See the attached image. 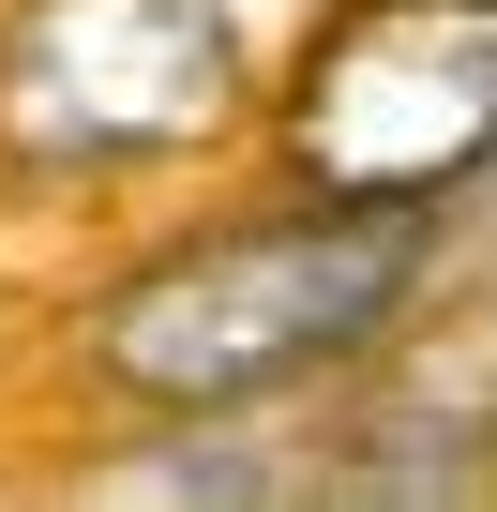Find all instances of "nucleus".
I'll use <instances>...</instances> for the list:
<instances>
[{
  "mask_svg": "<svg viewBox=\"0 0 497 512\" xmlns=\"http://www.w3.org/2000/svg\"><path fill=\"white\" fill-rule=\"evenodd\" d=\"M91 497H272V467L226 437V407H196L181 452H121V467H91Z\"/></svg>",
  "mask_w": 497,
  "mask_h": 512,
  "instance_id": "4",
  "label": "nucleus"
},
{
  "mask_svg": "<svg viewBox=\"0 0 497 512\" xmlns=\"http://www.w3.org/2000/svg\"><path fill=\"white\" fill-rule=\"evenodd\" d=\"M497 151V0H362L287 76V166L317 196H452Z\"/></svg>",
  "mask_w": 497,
  "mask_h": 512,
  "instance_id": "2",
  "label": "nucleus"
},
{
  "mask_svg": "<svg viewBox=\"0 0 497 512\" xmlns=\"http://www.w3.org/2000/svg\"><path fill=\"white\" fill-rule=\"evenodd\" d=\"M437 272V196H302L257 226L166 241L151 272L91 302V377L196 422V407H257L317 362H362Z\"/></svg>",
  "mask_w": 497,
  "mask_h": 512,
  "instance_id": "1",
  "label": "nucleus"
},
{
  "mask_svg": "<svg viewBox=\"0 0 497 512\" xmlns=\"http://www.w3.org/2000/svg\"><path fill=\"white\" fill-rule=\"evenodd\" d=\"M241 106L226 0H16L0 16V151L16 166H136Z\"/></svg>",
  "mask_w": 497,
  "mask_h": 512,
  "instance_id": "3",
  "label": "nucleus"
}]
</instances>
